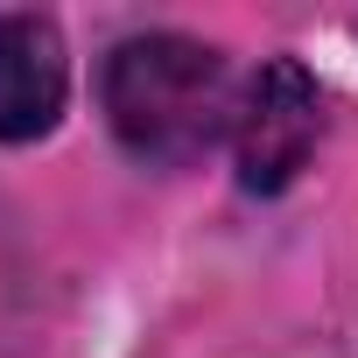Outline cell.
<instances>
[{
    "instance_id": "obj_1",
    "label": "cell",
    "mask_w": 358,
    "mask_h": 358,
    "mask_svg": "<svg viewBox=\"0 0 358 358\" xmlns=\"http://www.w3.org/2000/svg\"><path fill=\"white\" fill-rule=\"evenodd\" d=\"M225 57L190 36H134L106 57V120L120 148L148 169H183L218 134H232Z\"/></svg>"
},
{
    "instance_id": "obj_2",
    "label": "cell",
    "mask_w": 358,
    "mask_h": 358,
    "mask_svg": "<svg viewBox=\"0 0 358 358\" xmlns=\"http://www.w3.org/2000/svg\"><path fill=\"white\" fill-rule=\"evenodd\" d=\"M323 134V92L295 57H274L253 71V85L232 106V162L246 190H288L309 148Z\"/></svg>"
},
{
    "instance_id": "obj_3",
    "label": "cell",
    "mask_w": 358,
    "mask_h": 358,
    "mask_svg": "<svg viewBox=\"0 0 358 358\" xmlns=\"http://www.w3.org/2000/svg\"><path fill=\"white\" fill-rule=\"evenodd\" d=\"M64 113V43L43 15H0V141H36Z\"/></svg>"
}]
</instances>
